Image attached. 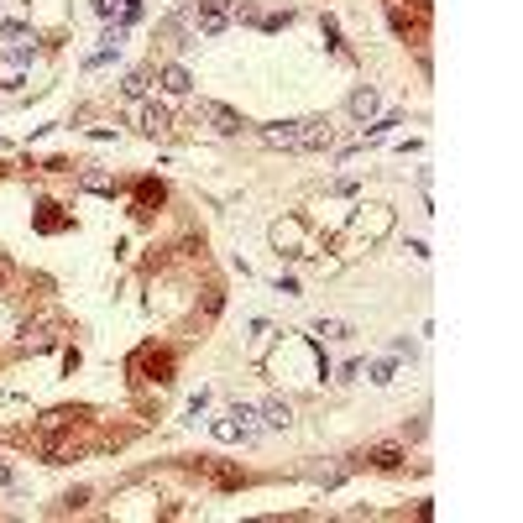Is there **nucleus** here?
Segmentation results:
<instances>
[{
	"instance_id": "1",
	"label": "nucleus",
	"mask_w": 523,
	"mask_h": 523,
	"mask_svg": "<svg viewBox=\"0 0 523 523\" xmlns=\"http://www.w3.org/2000/svg\"><path fill=\"white\" fill-rule=\"evenodd\" d=\"M267 146H283V152H325L335 142L325 115H304V120H277V126H262Z\"/></svg>"
},
{
	"instance_id": "12",
	"label": "nucleus",
	"mask_w": 523,
	"mask_h": 523,
	"mask_svg": "<svg viewBox=\"0 0 523 523\" xmlns=\"http://www.w3.org/2000/svg\"><path fill=\"white\" fill-rule=\"evenodd\" d=\"M367 377L377 382V387H387V382L398 377V367H393V361H372V367H367Z\"/></svg>"
},
{
	"instance_id": "4",
	"label": "nucleus",
	"mask_w": 523,
	"mask_h": 523,
	"mask_svg": "<svg viewBox=\"0 0 523 523\" xmlns=\"http://www.w3.org/2000/svg\"><path fill=\"white\" fill-rule=\"evenodd\" d=\"M194 115L205 120V126H214L220 137H236V131L246 126V120H241V115L231 110V105H220V100H199V110H194Z\"/></svg>"
},
{
	"instance_id": "7",
	"label": "nucleus",
	"mask_w": 523,
	"mask_h": 523,
	"mask_svg": "<svg viewBox=\"0 0 523 523\" xmlns=\"http://www.w3.org/2000/svg\"><path fill=\"white\" fill-rule=\"evenodd\" d=\"M163 89H168V95H189V89H194L189 69H183V63H168V69H163Z\"/></svg>"
},
{
	"instance_id": "3",
	"label": "nucleus",
	"mask_w": 523,
	"mask_h": 523,
	"mask_svg": "<svg viewBox=\"0 0 523 523\" xmlns=\"http://www.w3.org/2000/svg\"><path fill=\"white\" fill-rule=\"evenodd\" d=\"M231 0H199V6H194V21H199V32H205V37H220L225 32V26H231Z\"/></svg>"
},
{
	"instance_id": "2",
	"label": "nucleus",
	"mask_w": 523,
	"mask_h": 523,
	"mask_svg": "<svg viewBox=\"0 0 523 523\" xmlns=\"http://www.w3.org/2000/svg\"><path fill=\"white\" fill-rule=\"evenodd\" d=\"M209 429H214V439H220V445H236V439H241V445H251V439H257V429H262V419H257V408L236 403L225 419H214Z\"/></svg>"
},
{
	"instance_id": "5",
	"label": "nucleus",
	"mask_w": 523,
	"mask_h": 523,
	"mask_svg": "<svg viewBox=\"0 0 523 523\" xmlns=\"http://www.w3.org/2000/svg\"><path fill=\"white\" fill-rule=\"evenodd\" d=\"M361 461H372L377 471H398V466H403V450H398V445H367Z\"/></svg>"
},
{
	"instance_id": "11",
	"label": "nucleus",
	"mask_w": 523,
	"mask_h": 523,
	"mask_svg": "<svg viewBox=\"0 0 523 523\" xmlns=\"http://www.w3.org/2000/svg\"><path fill=\"white\" fill-rule=\"evenodd\" d=\"M377 89H356V95H351V115L356 120H372V115H377Z\"/></svg>"
},
{
	"instance_id": "8",
	"label": "nucleus",
	"mask_w": 523,
	"mask_h": 523,
	"mask_svg": "<svg viewBox=\"0 0 523 523\" xmlns=\"http://www.w3.org/2000/svg\"><path fill=\"white\" fill-rule=\"evenodd\" d=\"M257 419H262L267 429H288V424H293V408L283 403V398H272V403H267V408L257 413Z\"/></svg>"
},
{
	"instance_id": "10",
	"label": "nucleus",
	"mask_w": 523,
	"mask_h": 523,
	"mask_svg": "<svg viewBox=\"0 0 523 523\" xmlns=\"http://www.w3.org/2000/svg\"><path fill=\"white\" fill-rule=\"evenodd\" d=\"M137 120H142V131H146V137L168 131V110H163V105H142V110H137Z\"/></svg>"
},
{
	"instance_id": "13",
	"label": "nucleus",
	"mask_w": 523,
	"mask_h": 523,
	"mask_svg": "<svg viewBox=\"0 0 523 523\" xmlns=\"http://www.w3.org/2000/svg\"><path fill=\"white\" fill-rule=\"evenodd\" d=\"M393 126H403V115H382L377 126H367V142H377V137H387Z\"/></svg>"
},
{
	"instance_id": "9",
	"label": "nucleus",
	"mask_w": 523,
	"mask_h": 523,
	"mask_svg": "<svg viewBox=\"0 0 523 523\" xmlns=\"http://www.w3.org/2000/svg\"><path fill=\"white\" fill-rule=\"evenodd\" d=\"M314 335H325V340H351L356 325L351 319H314Z\"/></svg>"
},
{
	"instance_id": "6",
	"label": "nucleus",
	"mask_w": 523,
	"mask_h": 523,
	"mask_svg": "<svg viewBox=\"0 0 523 523\" xmlns=\"http://www.w3.org/2000/svg\"><path fill=\"white\" fill-rule=\"evenodd\" d=\"M95 11H100L105 21H110V16H120V21H137V16H142V0H95Z\"/></svg>"
},
{
	"instance_id": "14",
	"label": "nucleus",
	"mask_w": 523,
	"mask_h": 523,
	"mask_svg": "<svg viewBox=\"0 0 523 523\" xmlns=\"http://www.w3.org/2000/svg\"><path fill=\"white\" fill-rule=\"evenodd\" d=\"M142 89H146V74H131L126 84H120V95H126V100H142Z\"/></svg>"
}]
</instances>
